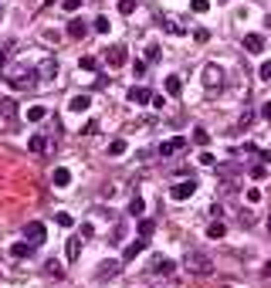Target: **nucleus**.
I'll return each mask as SVG.
<instances>
[{
	"label": "nucleus",
	"instance_id": "30",
	"mask_svg": "<svg viewBox=\"0 0 271 288\" xmlns=\"http://www.w3.org/2000/svg\"><path fill=\"white\" fill-rule=\"evenodd\" d=\"M44 268H48V275H51V278H65V268H61L58 261H48Z\"/></svg>",
	"mask_w": 271,
	"mask_h": 288
},
{
	"label": "nucleus",
	"instance_id": "1",
	"mask_svg": "<svg viewBox=\"0 0 271 288\" xmlns=\"http://www.w3.org/2000/svg\"><path fill=\"white\" fill-rule=\"evenodd\" d=\"M200 81H203V88H207L210 95H217V92L224 88V68H220L217 61H207L203 72H200Z\"/></svg>",
	"mask_w": 271,
	"mask_h": 288
},
{
	"label": "nucleus",
	"instance_id": "23",
	"mask_svg": "<svg viewBox=\"0 0 271 288\" xmlns=\"http://www.w3.org/2000/svg\"><path fill=\"white\" fill-rule=\"evenodd\" d=\"M24 115H27V122H41V119L48 115V109H44V105H31Z\"/></svg>",
	"mask_w": 271,
	"mask_h": 288
},
{
	"label": "nucleus",
	"instance_id": "35",
	"mask_svg": "<svg viewBox=\"0 0 271 288\" xmlns=\"http://www.w3.org/2000/svg\"><path fill=\"white\" fill-rule=\"evenodd\" d=\"M109 153H112V156L126 153V139H116V143H112V146H109Z\"/></svg>",
	"mask_w": 271,
	"mask_h": 288
},
{
	"label": "nucleus",
	"instance_id": "14",
	"mask_svg": "<svg viewBox=\"0 0 271 288\" xmlns=\"http://www.w3.org/2000/svg\"><path fill=\"white\" fill-rule=\"evenodd\" d=\"M146 244H149L146 237H139V241H133L129 248L122 251V261H133V258H136V254H139V251H146Z\"/></svg>",
	"mask_w": 271,
	"mask_h": 288
},
{
	"label": "nucleus",
	"instance_id": "26",
	"mask_svg": "<svg viewBox=\"0 0 271 288\" xmlns=\"http://www.w3.org/2000/svg\"><path fill=\"white\" fill-rule=\"evenodd\" d=\"M0 112L7 115V119H14V115H17V105H14L10 98H0Z\"/></svg>",
	"mask_w": 271,
	"mask_h": 288
},
{
	"label": "nucleus",
	"instance_id": "11",
	"mask_svg": "<svg viewBox=\"0 0 271 288\" xmlns=\"http://www.w3.org/2000/svg\"><path fill=\"white\" fill-rule=\"evenodd\" d=\"M149 268H153L156 275H173V271H176V265L170 261V258H153V265H149Z\"/></svg>",
	"mask_w": 271,
	"mask_h": 288
},
{
	"label": "nucleus",
	"instance_id": "9",
	"mask_svg": "<svg viewBox=\"0 0 271 288\" xmlns=\"http://www.w3.org/2000/svg\"><path fill=\"white\" fill-rule=\"evenodd\" d=\"M105 61H109L112 68H122V65H126V51H122L119 44H112V48H105Z\"/></svg>",
	"mask_w": 271,
	"mask_h": 288
},
{
	"label": "nucleus",
	"instance_id": "8",
	"mask_svg": "<svg viewBox=\"0 0 271 288\" xmlns=\"http://www.w3.org/2000/svg\"><path fill=\"white\" fill-rule=\"evenodd\" d=\"M149 98H153V92L142 88V85H133L129 88V102H136V105H149Z\"/></svg>",
	"mask_w": 271,
	"mask_h": 288
},
{
	"label": "nucleus",
	"instance_id": "6",
	"mask_svg": "<svg viewBox=\"0 0 271 288\" xmlns=\"http://www.w3.org/2000/svg\"><path fill=\"white\" fill-rule=\"evenodd\" d=\"M24 237H27L34 248H38V244H44V237H48V234H44V224H41V220H31V224H24Z\"/></svg>",
	"mask_w": 271,
	"mask_h": 288
},
{
	"label": "nucleus",
	"instance_id": "34",
	"mask_svg": "<svg viewBox=\"0 0 271 288\" xmlns=\"http://www.w3.org/2000/svg\"><path fill=\"white\" fill-rule=\"evenodd\" d=\"M95 65H98V61H95L92 55H85V58H81V72H95Z\"/></svg>",
	"mask_w": 271,
	"mask_h": 288
},
{
	"label": "nucleus",
	"instance_id": "32",
	"mask_svg": "<svg viewBox=\"0 0 271 288\" xmlns=\"http://www.w3.org/2000/svg\"><path fill=\"white\" fill-rule=\"evenodd\" d=\"M133 10H136V0H119V14H126V17H129Z\"/></svg>",
	"mask_w": 271,
	"mask_h": 288
},
{
	"label": "nucleus",
	"instance_id": "42",
	"mask_svg": "<svg viewBox=\"0 0 271 288\" xmlns=\"http://www.w3.org/2000/svg\"><path fill=\"white\" fill-rule=\"evenodd\" d=\"M81 237H95V227L92 224H81Z\"/></svg>",
	"mask_w": 271,
	"mask_h": 288
},
{
	"label": "nucleus",
	"instance_id": "20",
	"mask_svg": "<svg viewBox=\"0 0 271 288\" xmlns=\"http://www.w3.org/2000/svg\"><path fill=\"white\" fill-rule=\"evenodd\" d=\"M142 55H146V61H149V65H159V61H163V48H159V44H149Z\"/></svg>",
	"mask_w": 271,
	"mask_h": 288
},
{
	"label": "nucleus",
	"instance_id": "38",
	"mask_svg": "<svg viewBox=\"0 0 271 288\" xmlns=\"http://www.w3.org/2000/svg\"><path fill=\"white\" fill-rule=\"evenodd\" d=\"M61 7L71 14V10H78V7H81V0H61Z\"/></svg>",
	"mask_w": 271,
	"mask_h": 288
},
{
	"label": "nucleus",
	"instance_id": "17",
	"mask_svg": "<svg viewBox=\"0 0 271 288\" xmlns=\"http://www.w3.org/2000/svg\"><path fill=\"white\" fill-rule=\"evenodd\" d=\"M51 180H55V187H68V183H71V170L58 166V170L51 173Z\"/></svg>",
	"mask_w": 271,
	"mask_h": 288
},
{
	"label": "nucleus",
	"instance_id": "37",
	"mask_svg": "<svg viewBox=\"0 0 271 288\" xmlns=\"http://www.w3.org/2000/svg\"><path fill=\"white\" fill-rule=\"evenodd\" d=\"M55 220H58L61 227H71V224H75V217H71V214H58V217H55Z\"/></svg>",
	"mask_w": 271,
	"mask_h": 288
},
{
	"label": "nucleus",
	"instance_id": "40",
	"mask_svg": "<svg viewBox=\"0 0 271 288\" xmlns=\"http://www.w3.org/2000/svg\"><path fill=\"white\" fill-rule=\"evenodd\" d=\"M98 129V122H85V129H81V136H95Z\"/></svg>",
	"mask_w": 271,
	"mask_h": 288
},
{
	"label": "nucleus",
	"instance_id": "29",
	"mask_svg": "<svg viewBox=\"0 0 271 288\" xmlns=\"http://www.w3.org/2000/svg\"><path fill=\"white\" fill-rule=\"evenodd\" d=\"M194 143L197 146H207V143H210V133H207V129H194Z\"/></svg>",
	"mask_w": 271,
	"mask_h": 288
},
{
	"label": "nucleus",
	"instance_id": "15",
	"mask_svg": "<svg viewBox=\"0 0 271 288\" xmlns=\"http://www.w3.org/2000/svg\"><path fill=\"white\" fill-rule=\"evenodd\" d=\"M163 88H166V95H180V92H183V78H180V75H170L166 81H163Z\"/></svg>",
	"mask_w": 271,
	"mask_h": 288
},
{
	"label": "nucleus",
	"instance_id": "5",
	"mask_svg": "<svg viewBox=\"0 0 271 288\" xmlns=\"http://www.w3.org/2000/svg\"><path fill=\"white\" fill-rule=\"evenodd\" d=\"M197 187H200L197 180H183V183L170 187V197H173V200H190V197L197 193Z\"/></svg>",
	"mask_w": 271,
	"mask_h": 288
},
{
	"label": "nucleus",
	"instance_id": "4",
	"mask_svg": "<svg viewBox=\"0 0 271 288\" xmlns=\"http://www.w3.org/2000/svg\"><path fill=\"white\" fill-rule=\"evenodd\" d=\"M119 268H122V265H119V261H112V258H109V261H102V265H98V271H95V282H98V285L112 282V278L119 275Z\"/></svg>",
	"mask_w": 271,
	"mask_h": 288
},
{
	"label": "nucleus",
	"instance_id": "2",
	"mask_svg": "<svg viewBox=\"0 0 271 288\" xmlns=\"http://www.w3.org/2000/svg\"><path fill=\"white\" fill-rule=\"evenodd\" d=\"M183 271L200 278V275H210V271H213V261L207 258V254H200V251H190V254L183 258Z\"/></svg>",
	"mask_w": 271,
	"mask_h": 288
},
{
	"label": "nucleus",
	"instance_id": "21",
	"mask_svg": "<svg viewBox=\"0 0 271 288\" xmlns=\"http://www.w3.org/2000/svg\"><path fill=\"white\" fill-rule=\"evenodd\" d=\"M10 254H14V258H31V254H34V244H31V241L14 244V248H10Z\"/></svg>",
	"mask_w": 271,
	"mask_h": 288
},
{
	"label": "nucleus",
	"instance_id": "16",
	"mask_svg": "<svg viewBox=\"0 0 271 288\" xmlns=\"http://www.w3.org/2000/svg\"><path fill=\"white\" fill-rule=\"evenodd\" d=\"M88 105H92V98H88V95H75V98H68V109H71V112H88Z\"/></svg>",
	"mask_w": 271,
	"mask_h": 288
},
{
	"label": "nucleus",
	"instance_id": "36",
	"mask_svg": "<svg viewBox=\"0 0 271 288\" xmlns=\"http://www.w3.org/2000/svg\"><path fill=\"white\" fill-rule=\"evenodd\" d=\"M244 200H248V204H258V200H261V190H258V187H251V190L244 193Z\"/></svg>",
	"mask_w": 271,
	"mask_h": 288
},
{
	"label": "nucleus",
	"instance_id": "39",
	"mask_svg": "<svg viewBox=\"0 0 271 288\" xmlns=\"http://www.w3.org/2000/svg\"><path fill=\"white\" fill-rule=\"evenodd\" d=\"M197 163H200V166H213V163H217V159H213L210 153H200V159H197Z\"/></svg>",
	"mask_w": 271,
	"mask_h": 288
},
{
	"label": "nucleus",
	"instance_id": "19",
	"mask_svg": "<svg viewBox=\"0 0 271 288\" xmlns=\"http://www.w3.org/2000/svg\"><path fill=\"white\" fill-rule=\"evenodd\" d=\"M78 254H81V241L71 237V241L65 244V258H68V261H78Z\"/></svg>",
	"mask_w": 271,
	"mask_h": 288
},
{
	"label": "nucleus",
	"instance_id": "25",
	"mask_svg": "<svg viewBox=\"0 0 271 288\" xmlns=\"http://www.w3.org/2000/svg\"><path fill=\"white\" fill-rule=\"evenodd\" d=\"M153 230H156V224L149 220V217H139V237H149Z\"/></svg>",
	"mask_w": 271,
	"mask_h": 288
},
{
	"label": "nucleus",
	"instance_id": "22",
	"mask_svg": "<svg viewBox=\"0 0 271 288\" xmlns=\"http://www.w3.org/2000/svg\"><path fill=\"white\" fill-rule=\"evenodd\" d=\"M268 173H271V163H265V159H261V163H254V166H251V176H254V180H265Z\"/></svg>",
	"mask_w": 271,
	"mask_h": 288
},
{
	"label": "nucleus",
	"instance_id": "41",
	"mask_svg": "<svg viewBox=\"0 0 271 288\" xmlns=\"http://www.w3.org/2000/svg\"><path fill=\"white\" fill-rule=\"evenodd\" d=\"M261 78H265V81H271V61H265V65H261Z\"/></svg>",
	"mask_w": 271,
	"mask_h": 288
},
{
	"label": "nucleus",
	"instance_id": "45",
	"mask_svg": "<svg viewBox=\"0 0 271 288\" xmlns=\"http://www.w3.org/2000/svg\"><path fill=\"white\" fill-rule=\"evenodd\" d=\"M3 61H7V48H3V51H0V68H3Z\"/></svg>",
	"mask_w": 271,
	"mask_h": 288
},
{
	"label": "nucleus",
	"instance_id": "47",
	"mask_svg": "<svg viewBox=\"0 0 271 288\" xmlns=\"http://www.w3.org/2000/svg\"><path fill=\"white\" fill-rule=\"evenodd\" d=\"M268 227H271V217H268Z\"/></svg>",
	"mask_w": 271,
	"mask_h": 288
},
{
	"label": "nucleus",
	"instance_id": "18",
	"mask_svg": "<svg viewBox=\"0 0 271 288\" xmlns=\"http://www.w3.org/2000/svg\"><path fill=\"white\" fill-rule=\"evenodd\" d=\"M224 234H227V224H224V220H210V224H207V237L217 241V237H224Z\"/></svg>",
	"mask_w": 271,
	"mask_h": 288
},
{
	"label": "nucleus",
	"instance_id": "10",
	"mask_svg": "<svg viewBox=\"0 0 271 288\" xmlns=\"http://www.w3.org/2000/svg\"><path fill=\"white\" fill-rule=\"evenodd\" d=\"M241 44H244L251 55H261V51H265V38H261V34H244V41H241Z\"/></svg>",
	"mask_w": 271,
	"mask_h": 288
},
{
	"label": "nucleus",
	"instance_id": "28",
	"mask_svg": "<svg viewBox=\"0 0 271 288\" xmlns=\"http://www.w3.org/2000/svg\"><path fill=\"white\" fill-rule=\"evenodd\" d=\"M92 27H95L98 34H109V27H112V24H109V17H95V20H92Z\"/></svg>",
	"mask_w": 271,
	"mask_h": 288
},
{
	"label": "nucleus",
	"instance_id": "31",
	"mask_svg": "<svg viewBox=\"0 0 271 288\" xmlns=\"http://www.w3.org/2000/svg\"><path fill=\"white\" fill-rule=\"evenodd\" d=\"M142 211H146L142 197H133V200H129V214H142Z\"/></svg>",
	"mask_w": 271,
	"mask_h": 288
},
{
	"label": "nucleus",
	"instance_id": "44",
	"mask_svg": "<svg viewBox=\"0 0 271 288\" xmlns=\"http://www.w3.org/2000/svg\"><path fill=\"white\" fill-rule=\"evenodd\" d=\"M261 275H265V278H271V261L265 265V268H261Z\"/></svg>",
	"mask_w": 271,
	"mask_h": 288
},
{
	"label": "nucleus",
	"instance_id": "7",
	"mask_svg": "<svg viewBox=\"0 0 271 288\" xmlns=\"http://www.w3.org/2000/svg\"><path fill=\"white\" fill-rule=\"evenodd\" d=\"M183 149H187V139H180V136L159 143V156H176V153H183Z\"/></svg>",
	"mask_w": 271,
	"mask_h": 288
},
{
	"label": "nucleus",
	"instance_id": "46",
	"mask_svg": "<svg viewBox=\"0 0 271 288\" xmlns=\"http://www.w3.org/2000/svg\"><path fill=\"white\" fill-rule=\"evenodd\" d=\"M268 27H271V14H268Z\"/></svg>",
	"mask_w": 271,
	"mask_h": 288
},
{
	"label": "nucleus",
	"instance_id": "43",
	"mask_svg": "<svg viewBox=\"0 0 271 288\" xmlns=\"http://www.w3.org/2000/svg\"><path fill=\"white\" fill-rule=\"evenodd\" d=\"M261 115H265V119H271V98L265 102V109H261Z\"/></svg>",
	"mask_w": 271,
	"mask_h": 288
},
{
	"label": "nucleus",
	"instance_id": "27",
	"mask_svg": "<svg viewBox=\"0 0 271 288\" xmlns=\"http://www.w3.org/2000/svg\"><path fill=\"white\" fill-rule=\"evenodd\" d=\"M251 122H254V112H251V109H244V115L237 119V133H244V129L251 126Z\"/></svg>",
	"mask_w": 271,
	"mask_h": 288
},
{
	"label": "nucleus",
	"instance_id": "33",
	"mask_svg": "<svg viewBox=\"0 0 271 288\" xmlns=\"http://www.w3.org/2000/svg\"><path fill=\"white\" fill-rule=\"evenodd\" d=\"M190 10H194V14H207V10H210V3H207V0H194V3H190Z\"/></svg>",
	"mask_w": 271,
	"mask_h": 288
},
{
	"label": "nucleus",
	"instance_id": "3",
	"mask_svg": "<svg viewBox=\"0 0 271 288\" xmlns=\"http://www.w3.org/2000/svg\"><path fill=\"white\" fill-rule=\"evenodd\" d=\"M7 81H10L17 92H27V88L38 85V68H14V72L7 75Z\"/></svg>",
	"mask_w": 271,
	"mask_h": 288
},
{
	"label": "nucleus",
	"instance_id": "12",
	"mask_svg": "<svg viewBox=\"0 0 271 288\" xmlns=\"http://www.w3.org/2000/svg\"><path fill=\"white\" fill-rule=\"evenodd\" d=\"M55 75H58V61L55 58H48V61L38 65V78H55Z\"/></svg>",
	"mask_w": 271,
	"mask_h": 288
},
{
	"label": "nucleus",
	"instance_id": "24",
	"mask_svg": "<svg viewBox=\"0 0 271 288\" xmlns=\"http://www.w3.org/2000/svg\"><path fill=\"white\" fill-rule=\"evenodd\" d=\"M27 149H31V153H44V149H48V143H44V136H31V143H27Z\"/></svg>",
	"mask_w": 271,
	"mask_h": 288
},
{
	"label": "nucleus",
	"instance_id": "13",
	"mask_svg": "<svg viewBox=\"0 0 271 288\" xmlns=\"http://www.w3.org/2000/svg\"><path fill=\"white\" fill-rule=\"evenodd\" d=\"M85 34H88V24H85V20H71V24H68V38H75V41H81L85 38Z\"/></svg>",
	"mask_w": 271,
	"mask_h": 288
}]
</instances>
